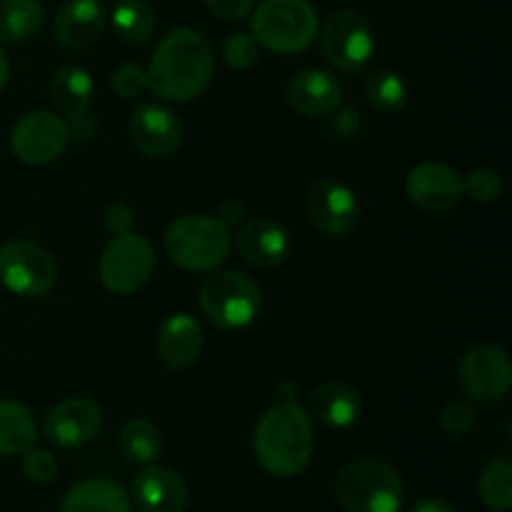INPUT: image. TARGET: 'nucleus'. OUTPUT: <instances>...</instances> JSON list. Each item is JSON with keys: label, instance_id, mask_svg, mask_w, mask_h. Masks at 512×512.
<instances>
[{"label": "nucleus", "instance_id": "obj_30", "mask_svg": "<svg viewBox=\"0 0 512 512\" xmlns=\"http://www.w3.org/2000/svg\"><path fill=\"white\" fill-rule=\"evenodd\" d=\"M258 55H260L258 40L248 33H233L223 43V60L228 68L248 70L250 65L258 63Z\"/></svg>", "mask_w": 512, "mask_h": 512}, {"label": "nucleus", "instance_id": "obj_36", "mask_svg": "<svg viewBox=\"0 0 512 512\" xmlns=\"http://www.w3.org/2000/svg\"><path fill=\"white\" fill-rule=\"evenodd\" d=\"M205 5L220 20H243L253 10L255 0H205Z\"/></svg>", "mask_w": 512, "mask_h": 512}, {"label": "nucleus", "instance_id": "obj_11", "mask_svg": "<svg viewBox=\"0 0 512 512\" xmlns=\"http://www.w3.org/2000/svg\"><path fill=\"white\" fill-rule=\"evenodd\" d=\"M460 385L475 403H495L512 385L510 355L498 345H475L460 363Z\"/></svg>", "mask_w": 512, "mask_h": 512}, {"label": "nucleus", "instance_id": "obj_21", "mask_svg": "<svg viewBox=\"0 0 512 512\" xmlns=\"http://www.w3.org/2000/svg\"><path fill=\"white\" fill-rule=\"evenodd\" d=\"M308 415L328 428H350L363 415V398L350 385L330 380L308 395Z\"/></svg>", "mask_w": 512, "mask_h": 512}, {"label": "nucleus", "instance_id": "obj_24", "mask_svg": "<svg viewBox=\"0 0 512 512\" xmlns=\"http://www.w3.org/2000/svg\"><path fill=\"white\" fill-rule=\"evenodd\" d=\"M38 440V425L23 403L0 400V458L23 455Z\"/></svg>", "mask_w": 512, "mask_h": 512}, {"label": "nucleus", "instance_id": "obj_25", "mask_svg": "<svg viewBox=\"0 0 512 512\" xmlns=\"http://www.w3.org/2000/svg\"><path fill=\"white\" fill-rule=\"evenodd\" d=\"M43 20L40 0H0V43H28L40 33Z\"/></svg>", "mask_w": 512, "mask_h": 512}, {"label": "nucleus", "instance_id": "obj_38", "mask_svg": "<svg viewBox=\"0 0 512 512\" xmlns=\"http://www.w3.org/2000/svg\"><path fill=\"white\" fill-rule=\"evenodd\" d=\"M410 512H458L445 498H420Z\"/></svg>", "mask_w": 512, "mask_h": 512}, {"label": "nucleus", "instance_id": "obj_20", "mask_svg": "<svg viewBox=\"0 0 512 512\" xmlns=\"http://www.w3.org/2000/svg\"><path fill=\"white\" fill-rule=\"evenodd\" d=\"M238 250L255 268H275L288 258L290 240L273 218H253L238 233Z\"/></svg>", "mask_w": 512, "mask_h": 512}, {"label": "nucleus", "instance_id": "obj_12", "mask_svg": "<svg viewBox=\"0 0 512 512\" xmlns=\"http://www.w3.org/2000/svg\"><path fill=\"white\" fill-rule=\"evenodd\" d=\"M308 218L318 233L328 238H345L360 220L358 195L340 180H318L308 193Z\"/></svg>", "mask_w": 512, "mask_h": 512}, {"label": "nucleus", "instance_id": "obj_5", "mask_svg": "<svg viewBox=\"0 0 512 512\" xmlns=\"http://www.w3.org/2000/svg\"><path fill=\"white\" fill-rule=\"evenodd\" d=\"M318 28V10L308 0H265L253 13V38L278 55L313 45Z\"/></svg>", "mask_w": 512, "mask_h": 512}, {"label": "nucleus", "instance_id": "obj_7", "mask_svg": "<svg viewBox=\"0 0 512 512\" xmlns=\"http://www.w3.org/2000/svg\"><path fill=\"white\" fill-rule=\"evenodd\" d=\"M58 280V263L33 240L0 245V285L20 298H45Z\"/></svg>", "mask_w": 512, "mask_h": 512}, {"label": "nucleus", "instance_id": "obj_28", "mask_svg": "<svg viewBox=\"0 0 512 512\" xmlns=\"http://www.w3.org/2000/svg\"><path fill=\"white\" fill-rule=\"evenodd\" d=\"M480 500L485 508L493 512H510L512 508V460L495 458L485 465L483 475L478 483Z\"/></svg>", "mask_w": 512, "mask_h": 512}, {"label": "nucleus", "instance_id": "obj_26", "mask_svg": "<svg viewBox=\"0 0 512 512\" xmlns=\"http://www.w3.org/2000/svg\"><path fill=\"white\" fill-rule=\"evenodd\" d=\"M120 453L133 465H150L163 450V435L158 425L148 418H133L123 425L118 435Z\"/></svg>", "mask_w": 512, "mask_h": 512}, {"label": "nucleus", "instance_id": "obj_13", "mask_svg": "<svg viewBox=\"0 0 512 512\" xmlns=\"http://www.w3.org/2000/svg\"><path fill=\"white\" fill-rule=\"evenodd\" d=\"M405 193L410 203L433 215H443L458 208L465 198L463 175L445 163L415 165L405 180Z\"/></svg>", "mask_w": 512, "mask_h": 512}, {"label": "nucleus", "instance_id": "obj_23", "mask_svg": "<svg viewBox=\"0 0 512 512\" xmlns=\"http://www.w3.org/2000/svg\"><path fill=\"white\" fill-rule=\"evenodd\" d=\"M95 83L90 78L88 70L78 68V65H63L50 78V100L55 108L70 120L90 115V105H93Z\"/></svg>", "mask_w": 512, "mask_h": 512}, {"label": "nucleus", "instance_id": "obj_32", "mask_svg": "<svg viewBox=\"0 0 512 512\" xmlns=\"http://www.w3.org/2000/svg\"><path fill=\"white\" fill-rule=\"evenodd\" d=\"M443 430L450 438H463L478 423V410L470 400H453V403L445 405L443 410Z\"/></svg>", "mask_w": 512, "mask_h": 512}, {"label": "nucleus", "instance_id": "obj_19", "mask_svg": "<svg viewBox=\"0 0 512 512\" xmlns=\"http://www.w3.org/2000/svg\"><path fill=\"white\" fill-rule=\"evenodd\" d=\"M205 335L198 320L188 313H175L160 325L158 353L168 368L183 370L198 363L203 353Z\"/></svg>", "mask_w": 512, "mask_h": 512}, {"label": "nucleus", "instance_id": "obj_1", "mask_svg": "<svg viewBox=\"0 0 512 512\" xmlns=\"http://www.w3.org/2000/svg\"><path fill=\"white\" fill-rule=\"evenodd\" d=\"M213 48L203 33L193 28H175L155 48L148 65V88L173 103H188L213 80Z\"/></svg>", "mask_w": 512, "mask_h": 512}, {"label": "nucleus", "instance_id": "obj_17", "mask_svg": "<svg viewBox=\"0 0 512 512\" xmlns=\"http://www.w3.org/2000/svg\"><path fill=\"white\" fill-rule=\"evenodd\" d=\"M108 15L100 0H65L53 18V35L63 48L85 50L105 33Z\"/></svg>", "mask_w": 512, "mask_h": 512}, {"label": "nucleus", "instance_id": "obj_6", "mask_svg": "<svg viewBox=\"0 0 512 512\" xmlns=\"http://www.w3.org/2000/svg\"><path fill=\"white\" fill-rule=\"evenodd\" d=\"M200 308L210 323L223 330H240L255 323L263 308L260 288L240 270H220L200 285Z\"/></svg>", "mask_w": 512, "mask_h": 512}, {"label": "nucleus", "instance_id": "obj_39", "mask_svg": "<svg viewBox=\"0 0 512 512\" xmlns=\"http://www.w3.org/2000/svg\"><path fill=\"white\" fill-rule=\"evenodd\" d=\"M8 75H10L8 55H5V50L0 48V90H3V88H5V83H8Z\"/></svg>", "mask_w": 512, "mask_h": 512}, {"label": "nucleus", "instance_id": "obj_18", "mask_svg": "<svg viewBox=\"0 0 512 512\" xmlns=\"http://www.w3.org/2000/svg\"><path fill=\"white\" fill-rule=\"evenodd\" d=\"M343 100V85L333 73L320 68L300 70L288 83V103L308 118L333 113Z\"/></svg>", "mask_w": 512, "mask_h": 512}, {"label": "nucleus", "instance_id": "obj_15", "mask_svg": "<svg viewBox=\"0 0 512 512\" xmlns=\"http://www.w3.org/2000/svg\"><path fill=\"white\" fill-rule=\"evenodd\" d=\"M130 140L135 148L150 158H168L183 140V123L173 110L163 105H140L128 123Z\"/></svg>", "mask_w": 512, "mask_h": 512}, {"label": "nucleus", "instance_id": "obj_2", "mask_svg": "<svg viewBox=\"0 0 512 512\" xmlns=\"http://www.w3.org/2000/svg\"><path fill=\"white\" fill-rule=\"evenodd\" d=\"M260 468L275 478H295L310 465L315 450L313 418L298 403H280L260 415L253 433Z\"/></svg>", "mask_w": 512, "mask_h": 512}, {"label": "nucleus", "instance_id": "obj_10", "mask_svg": "<svg viewBox=\"0 0 512 512\" xmlns=\"http://www.w3.org/2000/svg\"><path fill=\"white\" fill-rule=\"evenodd\" d=\"M323 53L345 73H360L375 53L373 25L358 10H338L323 25Z\"/></svg>", "mask_w": 512, "mask_h": 512}, {"label": "nucleus", "instance_id": "obj_33", "mask_svg": "<svg viewBox=\"0 0 512 512\" xmlns=\"http://www.w3.org/2000/svg\"><path fill=\"white\" fill-rule=\"evenodd\" d=\"M23 473L30 483L50 485L58 478V460L53 458V453L33 445V448L23 453Z\"/></svg>", "mask_w": 512, "mask_h": 512}, {"label": "nucleus", "instance_id": "obj_35", "mask_svg": "<svg viewBox=\"0 0 512 512\" xmlns=\"http://www.w3.org/2000/svg\"><path fill=\"white\" fill-rule=\"evenodd\" d=\"M105 228L110 230V233H128V230H133V223H135V210L130 208V205L125 203H113L105 208Z\"/></svg>", "mask_w": 512, "mask_h": 512}, {"label": "nucleus", "instance_id": "obj_3", "mask_svg": "<svg viewBox=\"0 0 512 512\" xmlns=\"http://www.w3.org/2000/svg\"><path fill=\"white\" fill-rule=\"evenodd\" d=\"M333 490L345 512H400L405 500L400 475L375 458H358L345 465Z\"/></svg>", "mask_w": 512, "mask_h": 512}, {"label": "nucleus", "instance_id": "obj_34", "mask_svg": "<svg viewBox=\"0 0 512 512\" xmlns=\"http://www.w3.org/2000/svg\"><path fill=\"white\" fill-rule=\"evenodd\" d=\"M110 85H113V90L120 95V98H125V100L140 98V95L148 90V73H145V70L135 63L118 65V68L113 70Z\"/></svg>", "mask_w": 512, "mask_h": 512}, {"label": "nucleus", "instance_id": "obj_8", "mask_svg": "<svg viewBox=\"0 0 512 512\" xmlns=\"http://www.w3.org/2000/svg\"><path fill=\"white\" fill-rule=\"evenodd\" d=\"M153 270V245L133 230L113 235L100 255V280L115 295L138 293L148 285Z\"/></svg>", "mask_w": 512, "mask_h": 512}, {"label": "nucleus", "instance_id": "obj_14", "mask_svg": "<svg viewBox=\"0 0 512 512\" xmlns=\"http://www.w3.org/2000/svg\"><path fill=\"white\" fill-rule=\"evenodd\" d=\"M103 428V413L98 403L88 398H68L48 410L43 420V433L58 448H80L98 438Z\"/></svg>", "mask_w": 512, "mask_h": 512}, {"label": "nucleus", "instance_id": "obj_27", "mask_svg": "<svg viewBox=\"0 0 512 512\" xmlns=\"http://www.w3.org/2000/svg\"><path fill=\"white\" fill-rule=\"evenodd\" d=\"M155 25H158V18L150 0H118L113 5V28L125 43H148L155 33Z\"/></svg>", "mask_w": 512, "mask_h": 512}, {"label": "nucleus", "instance_id": "obj_9", "mask_svg": "<svg viewBox=\"0 0 512 512\" xmlns=\"http://www.w3.org/2000/svg\"><path fill=\"white\" fill-rule=\"evenodd\" d=\"M70 123L53 110H30L20 115L10 133L13 155L25 165H48L65 153L70 143Z\"/></svg>", "mask_w": 512, "mask_h": 512}, {"label": "nucleus", "instance_id": "obj_4", "mask_svg": "<svg viewBox=\"0 0 512 512\" xmlns=\"http://www.w3.org/2000/svg\"><path fill=\"white\" fill-rule=\"evenodd\" d=\"M165 250L170 260L183 270L208 273L228 258V225H223L213 215H180L165 233Z\"/></svg>", "mask_w": 512, "mask_h": 512}, {"label": "nucleus", "instance_id": "obj_31", "mask_svg": "<svg viewBox=\"0 0 512 512\" xmlns=\"http://www.w3.org/2000/svg\"><path fill=\"white\" fill-rule=\"evenodd\" d=\"M465 195L473 198L475 203H495L503 193V180L493 168H478L463 178Z\"/></svg>", "mask_w": 512, "mask_h": 512}, {"label": "nucleus", "instance_id": "obj_16", "mask_svg": "<svg viewBox=\"0 0 512 512\" xmlns=\"http://www.w3.org/2000/svg\"><path fill=\"white\" fill-rule=\"evenodd\" d=\"M188 485L163 465H145L133 480V505L140 512H185L188 508Z\"/></svg>", "mask_w": 512, "mask_h": 512}, {"label": "nucleus", "instance_id": "obj_29", "mask_svg": "<svg viewBox=\"0 0 512 512\" xmlns=\"http://www.w3.org/2000/svg\"><path fill=\"white\" fill-rule=\"evenodd\" d=\"M365 93L380 113H400L408 105V83L393 70H375L365 78Z\"/></svg>", "mask_w": 512, "mask_h": 512}, {"label": "nucleus", "instance_id": "obj_37", "mask_svg": "<svg viewBox=\"0 0 512 512\" xmlns=\"http://www.w3.org/2000/svg\"><path fill=\"white\" fill-rule=\"evenodd\" d=\"M220 223L223 225H238L245 218V205L240 200H228V203L220 205Z\"/></svg>", "mask_w": 512, "mask_h": 512}, {"label": "nucleus", "instance_id": "obj_22", "mask_svg": "<svg viewBox=\"0 0 512 512\" xmlns=\"http://www.w3.org/2000/svg\"><path fill=\"white\" fill-rule=\"evenodd\" d=\"M60 512H133V500L118 480L90 478L63 495Z\"/></svg>", "mask_w": 512, "mask_h": 512}]
</instances>
